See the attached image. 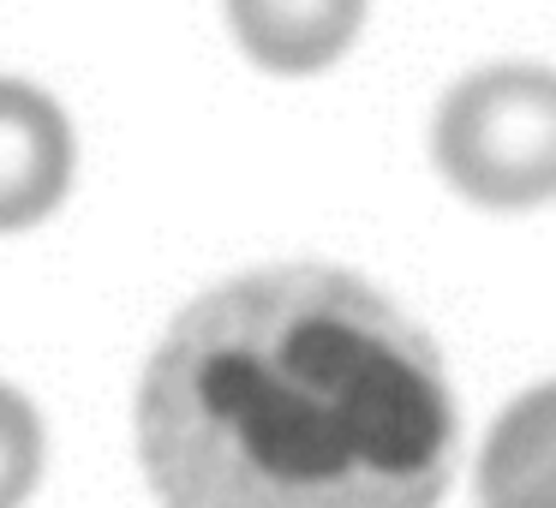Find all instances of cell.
I'll return each mask as SVG.
<instances>
[{"label": "cell", "mask_w": 556, "mask_h": 508, "mask_svg": "<svg viewBox=\"0 0 556 508\" xmlns=\"http://www.w3.org/2000/svg\"><path fill=\"white\" fill-rule=\"evenodd\" d=\"M42 479V419L18 389L0 383V508H25Z\"/></svg>", "instance_id": "cell-6"}, {"label": "cell", "mask_w": 556, "mask_h": 508, "mask_svg": "<svg viewBox=\"0 0 556 508\" xmlns=\"http://www.w3.org/2000/svg\"><path fill=\"white\" fill-rule=\"evenodd\" d=\"M460 424L413 317L348 269H252L192 300L138 389L162 508H437Z\"/></svg>", "instance_id": "cell-1"}, {"label": "cell", "mask_w": 556, "mask_h": 508, "mask_svg": "<svg viewBox=\"0 0 556 508\" xmlns=\"http://www.w3.org/2000/svg\"><path fill=\"white\" fill-rule=\"evenodd\" d=\"M484 508H556V383L520 395L479 455Z\"/></svg>", "instance_id": "cell-5"}, {"label": "cell", "mask_w": 556, "mask_h": 508, "mask_svg": "<svg viewBox=\"0 0 556 508\" xmlns=\"http://www.w3.org/2000/svg\"><path fill=\"white\" fill-rule=\"evenodd\" d=\"M443 180L484 209H532L556 198V73L484 66L443 97L431 126Z\"/></svg>", "instance_id": "cell-2"}, {"label": "cell", "mask_w": 556, "mask_h": 508, "mask_svg": "<svg viewBox=\"0 0 556 508\" xmlns=\"http://www.w3.org/2000/svg\"><path fill=\"white\" fill-rule=\"evenodd\" d=\"M228 25L264 73L305 78L348 54L365 0H228Z\"/></svg>", "instance_id": "cell-4"}, {"label": "cell", "mask_w": 556, "mask_h": 508, "mask_svg": "<svg viewBox=\"0 0 556 508\" xmlns=\"http://www.w3.org/2000/svg\"><path fill=\"white\" fill-rule=\"evenodd\" d=\"M73 120L37 85L0 78V233L37 228L73 186Z\"/></svg>", "instance_id": "cell-3"}]
</instances>
